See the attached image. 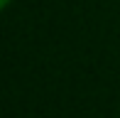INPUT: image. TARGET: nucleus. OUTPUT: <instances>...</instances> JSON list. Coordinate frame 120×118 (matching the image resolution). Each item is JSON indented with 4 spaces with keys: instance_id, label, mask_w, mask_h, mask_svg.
<instances>
[{
    "instance_id": "nucleus-1",
    "label": "nucleus",
    "mask_w": 120,
    "mask_h": 118,
    "mask_svg": "<svg viewBox=\"0 0 120 118\" xmlns=\"http://www.w3.org/2000/svg\"><path fill=\"white\" fill-rule=\"evenodd\" d=\"M10 5V0H0V8H8Z\"/></svg>"
}]
</instances>
